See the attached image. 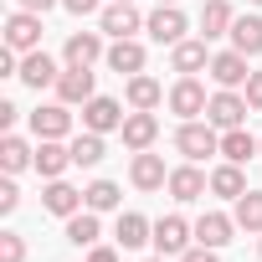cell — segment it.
I'll return each instance as SVG.
<instances>
[{
    "label": "cell",
    "mask_w": 262,
    "mask_h": 262,
    "mask_svg": "<svg viewBox=\"0 0 262 262\" xmlns=\"http://www.w3.org/2000/svg\"><path fill=\"white\" fill-rule=\"evenodd\" d=\"M231 6L226 0H206L201 6V41H216V36H231Z\"/></svg>",
    "instance_id": "cb8c5ba5"
},
{
    "label": "cell",
    "mask_w": 262,
    "mask_h": 262,
    "mask_svg": "<svg viewBox=\"0 0 262 262\" xmlns=\"http://www.w3.org/2000/svg\"><path fill=\"white\" fill-rule=\"evenodd\" d=\"M231 221H236V231H257L262 236V190H247V195H236V206H231Z\"/></svg>",
    "instance_id": "83f0119b"
},
{
    "label": "cell",
    "mask_w": 262,
    "mask_h": 262,
    "mask_svg": "<svg viewBox=\"0 0 262 262\" xmlns=\"http://www.w3.org/2000/svg\"><path fill=\"white\" fill-rule=\"evenodd\" d=\"M108 72H118V77L144 72V41H134V36L113 41V47H108Z\"/></svg>",
    "instance_id": "44dd1931"
},
{
    "label": "cell",
    "mask_w": 262,
    "mask_h": 262,
    "mask_svg": "<svg viewBox=\"0 0 262 262\" xmlns=\"http://www.w3.org/2000/svg\"><path fill=\"white\" fill-rule=\"evenodd\" d=\"M128 180H134V190H165V185H170L165 155H149V149H139V155H134V165H128Z\"/></svg>",
    "instance_id": "7c38bea8"
},
{
    "label": "cell",
    "mask_w": 262,
    "mask_h": 262,
    "mask_svg": "<svg viewBox=\"0 0 262 262\" xmlns=\"http://www.w3.org/2000/svg\"><path fill=\"white\" fill-rule=\"evenodd\" d=\"M211 195H221V201H236V195H247V175H242V165H216L211 170Z\"/></svg>",
    "instance_id": "4316f807"
},
{
    "label": "cell",
    "mask_w": 262,
    "mask_h": 262,
    "mask_svg": "<svg viewBox=\"0 0 262 262\" xmlns=\"http://www.w3.org/2000/svg\"><path fill=\"white\" fill-rule=\"evenodd\" d=\"M144 262H170V257H160V252H155V257H144Z\"/></svg>",
    "instance_id": "ab89813d"
},
{
    "label": "cell",
    "mask_w": 262,
    "mask_h": 262,
    "mask_svg": "<svg viewBox=\"0 0 262 262\" xmlns=\"http://www.w3.org/2000/svg\"><path fill=\"white\" fill-rule=\"evenodd\" d=\"M252 6H262V0H252Z\"/></svg>",
    "instance_id": "b9f144b4"
},
{
    "label": "cell",
    "mask_w": 262,
    "mask_h": 262,
    "mask_svg": "<svg viewBox=\"0 0 262 262\" xmlns=\"http://www.w3.org/2000/svg\"><path fill=\"white\" fill-rule=\"evenodd\" d=\"M98 31H103V36H113V41H123V36L144 31V16L128 6V0H113V6H103V11H98Z\"/></svg>",
    "instance_id": "5b68a950"
},
{
    "label": "cell",
    "mask_w": 262,
    "mask_h": 262,
    "mask_svg": "<svg viewBox=\"0 0 262 262\" xmlns=\"http://www.w3.org/2000/svg\"><path fill=\"white\" fill-rule=\"evenodd\" d=\"M103 155H108V144H103V134H93V128L72 139V165H77V170H93V165H103Z\"/></svg>",
    "instance_id": "4dcf8cb0"
},
{
    "label": "cell",
    "mask_w": 262,
    "mask_h": 262,
    "mask_svg": "<svg viewBox=\"0 0 262 262\" xmlns=\"http://www.w3.org/2000/svg\"><path fill=\"white\" fill-rule=\"evenodd\" d=\"M62 6H67L72 16H93V11H103V0H62Z\"/></svg>",
    "instance_id": "8d00e7d4"
},
{
    "label": "cell",
    "mask_w": 262,
    "mask_h": 262,
    "mask_svg": "<svg viewBox=\"0 0 262 262\" xmlns=\"http://www.w3.org/2000/svg\"><path fill=\"white\" fill-rule=\"evenodd\" d=\"M175 149H180L185 160H195V165H201L206 155H221V134H216V123H211V118H206V123H201V118H185V123L175 128Z\"/></svg>",
    "instance_id": "6da1fadb"
},
{
    "label": "cell",
    "mask_w": 262,
    "mask_h": 262,
    "mask_svg": "<svg viewBox=\"0 0 262 262\" xmlns=\"http://www.w3.org/2000/svg\"><path fill=\"white\" fill-rule=\"evenodd\" d=\"M231 231H236V221H231L226 211H206V216L195 221V242H201V247H226Z\"/></svg>",
    "instance_id": "603a6c76"
},
{
    "label": "cell",
    "mask_w": 262,
    "mask_h": 262,
    "mask_svg": "<svg viewBox=\"0 0 262 262\" xmlns=\"http://www.w3.org/2000/svg\"><path fill=\"white\" fill-rule=\"evenodd\" d=\"M180 262H221V257H216V247H201L195 242L190 252H180Z\"/></svg>",
    "instance_id": "d590c367"
},
{
    "label": "cell",
    "mask_w": 262,
    "mask_h": 262,
    "mask_svg": "<svg viewBox=\"0 0 262 262\" xmlns=\"http://www.w3.org/2000/svg\"><path fill=\"white\" fill-rule=\"evenodd\" d=\"M118 134H123V149H149L155 139H160V118L155 113H144V108H128V118H123V128H118Z\"/></svg>",
    "instance_id": "8fae6325"
},
{
    "label": "cell",
    "mask_w": 262,
    "mask_h": 262,
    "mask_svg": "<svg viewBox=\"0 0 262 262\" xmlns=\"http://www.w3.org/2000/svg\"><path fill=\"white\" fill-rule=\"evenodd\" d=\"M123 98H128V108H144V113H155L160 103H165V88H160V77H149V72H134L123 82Z\"/></svg>",
    "instance_id": "d6986e66"
},
{
    "label": "cell",
    "mask_w": 262,
    "mask_h": 262,
    "mask_svg": "<svg viewBox=\"0 0 262 262\" xmlns=\"http://www.w3.org/2000/svg\"><path fill=\"white\" fill-rule=\"evenodd\" d=\"M0 165H6V175H21L26 165H36V149L21 134H6V139H0Z\"/></svg>",
    "instance_id": "f1b7e54d"
},
{
    "label": "cell",
    "mask_w": 262,
    "mask_h": 262,
    "mask_svg": "<svg viewBox=\"0 0 262 262\" xmlns=\"http://www.w3.org/2000/svg\"><path fill=\"white\" fill-rule=\"evenodd\" d=\"M98 57H108L103 52V31H72L67 47H62V62L67 67H93Z\"/></svg>",
    "instance_id": "4fadbf2b"
},
{
    "label": "cell",
    "mask_w": 262,
    "mask_h": 262,
    "mask_svg": "<svg viewBox=\"0 0 262 262\" xmlns=\"http://www.w3.org/2000/svg\"><path fill=\"white\" fill-rule=\"evenodd\" d=\"M82 195H88V211H98V216H103V211H118V201H123V190H118L113 180H93Z\"/></svg>",
    "instance_id": "1f68e13d"
},
{
    "label": "cell",
    "mask_w": 262,
    "mask_h": 262,
    "mask_svg": "<svg viewBox=\"0 0 262 262\" xmlns=\"http://www.w3.org/2000/svg\"><path fill=\"white\" fill-rule=\"evenodd\" d=\"M211 77H216V88H247V57L231 47V52H216L211 57Z\"/></svg>",
    "instance_id": "ffe728a7"
},
{
    "label": "cell",
    "mask_w": 262,
    "mask_h": 262,
    "mask_svg": "<svg viewBox=\"0 0 262 262\" xmlns=\"http://www.w3.org/2000/svg\"><path fill=\"white\" fill-rule=\"evenodd\" d=\"M247 113H252V103H247V93H236V88H216L211 103H206V118L221 128V134H226V128H242Z\"/></svg>",
    "instance_id": "7a4b0ae2"
},
{
    "label": "cell",
    "mask_w": 262,
    "mask_h": 262,
    "mask_svg": "<svg viewBox=\"0 0 262 262\" xmlns=\"http://www.w3.org/2000/svg\"><path fill=\"white\" fill-rule=\"evenodd\" d=\"M16 6H21V11H36V16H47L52 6H62V0H16Z\"/></svg>",
    "instance_id": "74e56055"
},
{
    "label": "cell",
    "mask_w": 262,
    "mask_h": 262,
    "mask_svg": "<svg viewBox=\"0 0 262 262\" xmlns=\"http://www.w3.org/2000/svg\"><path fill=\"white\" fill-rule=\"evenodd\" d=\"M41 206H47L52 216H62V221H67V216H77V211L88 206V195H82L77 185H67V180H47V190H41Z\"/></svg>",
    "instance_id": "5bb4252c"
},
{
    "label": "cell",
    "mask_w": 262,
    "mask_h": 262,
    "mask_svg": "<svg viewBox=\"0 0 262 262\" xmlns=\"http://www.w3.org/2000/svg\"><path fill=\"white\" fill-rule=\"evenodd\" d=\"M57 77H62V67H57L41 47L21 57V82H26V88H36V93H41V88H57Z\"/></svg>",
    "instance_id": "2e32d148"
},
{
    "label": "cell",
    "mask_w": 262,
    "mask_h": 262,
    "mask_svg": "<svg viewBox=\"0 0 262 262\" xmlns=\"http://www.w3.org/2000/svg\"><path fill=\"white\" fill-rule=\"evenodd\" d=\"M165 190H170L180 206H190V201H201V195L211 190V175H206L195 160H185L180 170H170V185H165Z\"/></svg>",
    "instance_id": "ba28073f"
},
{
    "label": "cell",
    "mask_w": 262,
    "mask_h": 262,
    "mask_svg": "<svg viewBox=\"0 0 262 262\" xmlns=\"http://www.w3.org/2000/svg\"><path fill=\"white\" fill-rule=\"evenodd\" d=\"M257 252H262V247H257Z\"/></svg>",
    "instance_id": "ee69618b"
},
{
    "label": "cell",
    "mask_w": 262,
    "mask_h": 262,
    "mask_svg": "<svg viewBox=\"0 0 262 262\" xmlns=\"http://www.w3.org/2000/svg\"><path fill=\"white\" fill-rule=\"evenodd\" d=\"M123 118H128V113H123L118 98H103V93H98V98L82 103V128H93V134H118Z\"/></svg>",
    "instance_id": "277c9868"
},
{
    "label": "cell",
    "mask_w": 262,
    "mask_h": 262,
    "mask_svg": "<svg viewBox=\"0 0 262 262\" xmlns=\"http://www.w3.org/2000/svg\"><path fill=\"white\" fill-rule=\"evenodd\" d=\"M160 6H180V0H160Z\"/></svg>",
    "instance_id": "60d3db41"
},
{
    "label": "cell",
    "mask_w": 262,
    "mask_h": 262,
    "mask_svg": "<svg viewBox=\"0 0 262 262\" xmlns=\"http://www.w3.org/2000/svg\"><path fill=\"white\" fill-rule=\"evenodd\" d=\"M144 31H149L160 47H175V41H185L190 26H185V11H180V6H155V16L144 21Z\"/></svg>",
    "instance_id": "9c48e42d"
},
{
    "label": "cell",
    "mask_w": 262,
    "mask_h": 262,
    "mask_svg": "<svg viewBox=\"0 0 262 262\" xmlns=\"http://www.w3.org/2000/svg\"><path fill=\"white\" fill-rule=\"evenodd\" d=\"M0 262H26V242L16 231H0Z\"/></svg>",
    "instance_id": "d6a6232c"
},
{
    "label": "cell",
    "mask_w": 262,
    "mask_h": 262,
    "mask_svg": "<svg viewBox=\"0 0 262 262\" xmlns=\"http://www.w3.org/2000/svg\"><path fill=\"white\" fill-rule=\"evenodd\" d=\"M242 93H247V103H252V113H262V67H257V72L247 77V88H242Z\"/></svg>",
    "instance_id": "836d02e7"
},
{
    "label": "cell",
    "mask_w": 262,
    "mask_h": 262,
    "mask_svg": "<svg viewBox=\"0 0 262 262\" xmlns=\"http://www.w3.org/2000/svg\"><path fill=\"white\" fill-rule=\"evenodd\" d=\"M190 242H195V226L185 216H160L155 221V252L160 257H180V252H190Z\"/></svg>",
    "instance_id": "3957f363"
},
{
    "label": "cell",
    "mask_w": 262,
    "mask_h": 262,
    "mask_svg": "<svg viewBox=\"0 0 262 262\" xmlns=\"http://www.w3.org/2000/svg\"><path fill=\"white\" fill-rule=\"evenodd\" d=\"M98 236H103V226H98V211H77V216H67V242L72 247H98Z\"/></svg>",
    "instance_id": "f546056e"
},
{
    "label": "cell",
    "mask_w": 262,
    "mask_h": 262,
    "mask_svg": "<svg viewBox=\"0 0 262 262\" xmlns=\"http://www.w3.org/2000/svg\"><path fill=\"white\" fill-rule=\"evenodd\" d=\"M252 155H262V139H252L247 128H226V134H221V160H231V165H247Z\"/></svg>",
    "instance_id": "484cf974"
},
{
    "label": "cell",
    "mask_w": 262,
    "mask_h": 262,
    "mask_svg": "<svg viewBox=\"0 0 262 262\" xmlns=\"http://www.w3.org/2000/svg\"><path fill=\"white\" fill-rule=\"evenodd\" d=\"M113 242H118L123 252H134V247L155 242V226H149L139 211H123V216H118V226H113Z\"/></svg>",
    "instance_id": "7402d4cb"
},
{
    "label": "cell",
    "mask_w": 262,
    "mask_h": 262,
    "mask_svg": "<svg viewBox=\"0 0 262 262\" xmlns=\"http://www.w3.org/2000/svg\"><path fill=\"white\" fill-rule=\"evenodd\" d=\"M88 262H118L113 247H88Z\"/></svg>",
    "instance_id": "f35d334b"
},
{
    "label": "cell",
    "mask_w": 262,
    "mask_h": 262,
    "mask_svg": "<svg viewBox=\"0 0 262 262\" xmlns=\"http://www.w3.org/2000/svg\"><path fill=\"white\" fill-rule=\"evenodd\" d=\"M88 98H98L93 93V67H62V77H57V103H88Z\"/></svg>",
    "instance_id": "e0dca14e"
},
{
    "label": "cell",
    "mask_w": 262,
    "mask_h": 262,
    "mask_svg": "<svg viewBox=\"0 0 262 262\" xmlns=\"http://www.w3.org/2000/svg\"><path fill=\"white\" fill-rule=\"evenodd\" d=\"M6 47H16L21 57H26V52H36V47H41V16L16 6V11H11V21H6Z\"/></svg>",
    "instance_id": "8992f818"
},
{
    "label": "cell",
    "mask_w": 262,
    "mask_h": 262,
    "mask_svg": "<svg viewBox=\"0 0 262 262\" xmlns=\"http://www.w3.org/2000/svg\"><path fill=\"white\" fill-rule=\"evenodd\" d=\"M170 67L180 72V77H195V72H211V52H206V41H175L170 47Z\"/></svg>",
    "instance_id": "9a60e30c"
},
{
    "label": "cell",
    "mask_w": 262,
    "mask_h": 262,
    "mask_svg": "<svg viewBox=\"0 0 262 262\" xmlns=\"http://www.w3.org/2000/svg\"><path fill=\"white\" fill-rule=\"evenodd\" d=\"M21 206V190H16V180H6V185H0V216H11Z\"/></svg>",
    "instance_id": "e575fe53"
},
{
    "label": "cell",
    "mask_w": 262,
    "mask_h": 262,
    "mask_svg": "<svg viewBox=\"0 0 262 262\" xmlns=\"http://www.w3.org/2000/svg\"><path fill=\"white\" fill-rule=\"evenodd\" d=\"M128 6H134V0H128Z\"/></svg>",
    "instance_id": "7bdbcfd3"
},
{
    "label": "cell",
    "mask_w": 262,
    "mask_h": 262,
    "mask_svg": "<svg viewBox=\"0 0 262 262\" xmlns=\"http://www.w3.org/2000/svg\"><path fill=\"white\" fill-rule=\"evenodd\" d=\"M231 47L242 57H262V16H236L231 21Z\"/></svg>",
    "instance_id": "d4e9b609"
},
{
    "label": "cell",
    "mask_w": 262,
    "mask_h": 262,
    "mask_svg": "<svg viewBox=\"0 0 262 262\" xmlns=\"http://www.w3.org/2000/svg\"><path fill=\"white\" fill-rule=\"evenodd\" d=\"M165 103H170V113H175V118L185 123V118H201L211 98H206V88H201L195 77H180V82H175V88L165 93Z\"/></svg>",
    "instance_id": "52a82bcc"
},
{
    "label": "cell",
    "mask_w": 262,
    "mask_h": 262,
    "mask_svg": "<svg viewBox=\"0 0 262 262\" xmlns=\"http://www.w3.org/2000/svg\"><path fill=\"white\" fill-rule=\"evenodd\" d=\"M31 134L36 139H67L72 134V108L67 103H41L31 113Z\"/></svg>",
    "instance_id": "30bf717a"
},
{
    "label": "cell",
    "mask_w": 262,
    "mask_h": 262,
    "mask_svg": "<svg viewBox=\"0 0 262 262\" xmlns=\"http://www.w3.org/2000/svg\"><path fill=\"white\" fill-rule=\"evenodd\" d=\"M67 165H72V144H62V139H41L36 144V175L41 180H62Z\"/></svg>",
    "instance_id": "ac0fdd59"
}]
</instances>
